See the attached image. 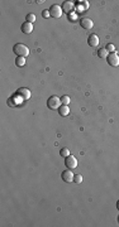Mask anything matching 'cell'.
Instances as JSON below:
<instances>
[{
    "mask_svg": "<svg viewBox=\"0 0 119 227\" xmlns=\"http://www.w3.org/2000/svg\"><path fill=\"white\" fill-rule=\"evenodd\" d=\"M17 95H19L23 100H27L31 97V91H29L28 88H19L17 91Z\"/></svg>",
    "mask_w": 119,
    "mask_h": 227,
    "instance_id": "cell-11",
    "label": "cell"
},
{
    "mask_svg": "<svg viewBox=\"0 0 119 227\" xmlns=\"http://www.w3.org/2000/svg\"><path fill=\"white\" fill-rule=\"evenodd\" d=\"M50 10V14L52 18H56V19H58V18H61V15L63 14V11H62V8L61 7H58L57 4H53L51 5V8L48 9Z\"/></svg>",
    "mask_w": 119,
    "mask_h": 227,
    "instance_id": "cell-3",
    "label": "cell"
},
{
    "mask_svg": "<svg viewBox=\"0 0 119 227\" xmlns=\"http://www.w3.org/2000/svg\"><path fill=\"white\" fill-rule=\"evenodd\" d=\"M13 53L15 54L17 57H27L29 54V48L23 44V43H17V44H14L13 47Z\"/></svg>",
    "mask_w": 119,
    "mask_h": 227,
    "instance_id": "cell-1",
    "label": "cell"
},
{
    "mask_svg": "<svg viewBox=\"0 0 119 227\" xmlns=\"http://www.w3.org/2000/svg\"><path fill=\"white\" fill-rule=\"evenodd\" d=\"M87 43L90 47H96L99 44V37L96 34H90L87 38Z\"/></svg>",
    "mask_w": 119,
    "mask_h": 227,
    "instance_id": "cell-10",
    "label": "cell"
},
{
    "mask_svg": "<svg viewBox=\"0 0 119 227\" xmlns=\"http://www.w3.org/2000/svg\"><path fill=\"white\" fill-rule=\"evenodd\" d=\"M74 183L75 184H81L82 183V175L81 174H75L74 175Z\"/></svg>",
    "mask_w": 119,
    "mask_h": 227,
    "instance_id": "cell-15",
    "label": "cell"
},
{
    "mask_svg": "<svg viewBox=\"0 0 119 227\" xmlns=\"http://www.w3.org/2000/svg\"><path fill=\"white\" fill-rule=\"evenodd\" d=\"M105 49L108 51L109 53H113L115 51V47H114V44H111V43H108V44H106V47H105Z\"/></svg>",
    "mask_w": 119,
    "mask_h": 227,
    "instance_id": "cell-18",
    "label": "cell"
},
{
    "mask_svg": "<svg viewBox=\"0 0 119 227\" xmlns=\"http://www.w3.org/2000/svg\"><path fill=\"white\" fill-rule=\"evenodd\" d=\"M34 20H35V15L34 14H32V13H29L27 16H26V22H29V23H34Z\"/></svg>",
    "mask_w": 119,
    "mask_h": 227,
    "instance_id": "cell-17",
    "label": "cell"
},
{
    "mask_svg": "<svg viewBox=\"0 0 119 227\" xmlns=\"http://www.w3.org/2000/svg\"><path fill=\"white\" fill-rule=\"evenodd\" d=\"M65 165L67 167V169H74L77 167V160H76V158L74 155H69L65 158Z\"/></svg>",
    "mask_w": 119,
    "mask_h": 227,
    "instance_id": "cell-4",
    "label": "cell"
},
{
    "mask_svg": "<svg viewBox=\"0 0 119 227\" xmlns=\"http://www.w3.org/2000/svg\"><path fill=\"white\" fill-rule=\"evenodd\" d=\"M60 155L63 157V158L69 157V155H70V150H69V148H62L61 150H60Z\"/></svg>",
    "mask_w": 119,
    "mask_h": 227,
    "instance_id": "cell-16",
    "label": "cell"
},
{
    "mask_svg": "<svg viewBox=\"0 0 119 227\" xmlns=\"http://www.w3.org/2000/svg\"><path fill=\"white\" fill-rule=\"evenodd\" d=\"M61 105H62L61 99H58L57 96H51L50 99L47 100V106L51 110H58Z\"/></svg>",
    "mask_w": 119,
    "mask_h": 227,
    "instance_id": "cell-2",
    "label": "cell"
},
{
    "mask_svg": "<svg viewBox=\"0 0 119 227\" xmlns=\"http://www.w3.org/2000/svg\"><path fill=\"white\" fill-rule=\"evenodd\" d=\"M108 54H109V52L105 49V48H100V49L98 51V56H99V58H106L108 57Z\"/></svg>",
    "mask_w": 119,
    "mask_h": 227,
    "instance_id": "cell-13",
    "label": "cell"
},
{
    "mask_svg": "<svg viewBox=\"0 0 119 227\" xmlns=\"http://www.w3.org/2000/svg\"><path fill=\"white\" fill-rule=\"evenodd\" d=\"M106 61H108V63H109L110 66H113V67L119 66V56H118L115 52L109 53L108 57H106Z\"/></svg>",
    "mask_w": 119,
    "mask_h": 227,
    "instance_id": "cell-5",
    "label": "cell"
},
{
    "mask_svg": "<svg viewBox=\"0 0 119 227\" xmlns=\"http://www.w3.org/2000/svg\"><path fill=\"white\" fill-rule=\"evenodd\" d=\"M61 102H62V105H69V103H70V97L66 96V95L62 96L61 97Z\"/></svg>",
    "mask_w": 119,
    "mask_h": 227,
    "instance_id": "cell-19",
    "label": "cell"
},
{
    "mask_svg": "<svg viewBox=\"0 0 119 227\" xmlns=\"http://www.w3.org/2000/svg\"><path fill=\"white\" fill-rule=\"evenodd\" d=\"M80 25H81V28L89 30L94 27V23L91 19H89V18H82V19H80Z\"/></svg>",
    "mask_w": 119,
    "mask_h": 227,
    "instance_id": "cell-8",
    "label": "cell"
},
{
    "mask_svg": "<svg viewBox=\"0 0 119 227\" xmlns=\"http://www.w3.org/2000/svg\"><path fill=\"white\" fill-rule=\"evenodd\" d=\"M62 11L63 13H66V14H70V13H72L74 9H75V4L72 1H65L62 4Z\"/></svg>",
    "mask_w": 119,
    "mask_h": 227,
    "instance_id": "cell-7",
    "label": "cell"
},
{
    "mask_svg": "<svg viewBox=\"0 0 119 227\" xmlns=\"http://www.w3.org/2000/svg\"><path fill=\"white\" fill-rule=\"evenodd\" d=\"M117 208H118V211H119V199H118V202H117Z\"/></svg>",
    "mask_w": 119,
    "mask_h": 227,
    "instance_id": "cell-21",
    "label": "cell"
},
{
    "mask_svg": "<svg viewBox=\"0 0 119 227\" xmlns=\"http://www.w3.org/2000/svg\"><path fill=\"white\" fill-rule=\"evenodd\" d=\"M58 114L61 116H67L70 114V109H69V105H61L58 109Z\"/></svg>",
    "mask_w": 119,
    "mask_h": 227,
    "instance_id": "cell-12",
    "label": "cell"
},
{
    "mask_svg": "<svg viewBox=\"0 0 119 227\" xmlns=\"http://www.w3.org/2000/svg\"><path fill=\"white\" fill-rule=\"evenodd\" d=\"M20 30H22V33H24V34H31L33 32V24L29 22L23 23L20 27Z\"/></svg>",
    "mask_w": 119,
    "mask_h": 227,
    "instance_id": "cell-9",
    "label": "cell"
},
{
    "mask_svg": "<svg viewBox=\"0 0 119 227\" xmlns=\"http://www.w3.org/2000/svg\"><path fill=\"white\" fill-rule=\"evenodd\" d=\"M15 64H17L18 67H23V66L26 64V58H24V57H17Z\"/></svg>",
    "mask_w": 119,
    "mask_h": 227,
    "instance_id": "cell-14",
    "label": "cell"
},
{
    "mask_svg": "<svg viewBox=\"0 0 119 227\" xmlns=\"http://www.w3.org/2000/svg\"><path fill=\"white\" fill-rule=\"evenodd\" d=\"M74 173L71 172V169H66V170H63L62 173H61V178H62V181L65 183H70V182H74Z\"/></svg>",
    "mask_w": 119,
    "mask_h": 227,
    "instance_id": "cell-6",
    "label": "cell"
},
{
    "mask_svg": "<svg viewBox=\"0 0 119 227\" xmlns=\"http://www.w3.org/2000/svg\"><path fill=\"white\" fill-rule=\"evenodd\" d=\"M42 16H43V18H48V16H51V14H50V10H48V9L43 10V11H42Z\"/></svg>",
    "mask_w": 119,
    "mask_h": 227,
    "instance_id": "cell-20",
    "label": "cell"
}]
</instances>
